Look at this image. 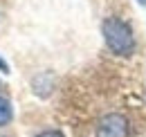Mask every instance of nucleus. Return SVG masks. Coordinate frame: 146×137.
<instances>
[{"label":"nucleus","mask_w":146,"mask_h":137,"mask_svg":"<svg viewBox=\"0 0 146 137\" xmlns=\"http://www.w3.org/2000/svg\"><path fill=\"white\" fill-rule=\"evenodd\" d=\"M38 137H65V135L58 133V130H45V133H40Z\"/></svg>","instance_id":"4"},{"label":"nucleus","mask_w":146,"mask_h":137,"mask_svg":"<svg viewBox=\"0 0 146 137\" xmlns=\"http://www.w3.org/2000/svg\"><path fill=\"white\" fill-rule=\"evenodd\" d=\"M0 70H2V72H9V65H7L2 59H0Z\"/></svg>","instance_id":"5"},{"label":"nucleus","mask_w":146,"mask_h":137,"mask_svg":"<svg viewBox=\"0 0 146 137\" xmlns=\"http://www.w3.org/2000/svg\"><path fill=\"white\" fill-rule=\"evenodd\" d=\"M101 32H104V41L110 50L119 56H130L135 52V36L133 29L126 20L121 18H106L104 25H101Z\"/></svg>","instance_id":"1"},{"label":"nucleus","mask_w":146,"mask_h":137,"mask_svg":"<svg viewBox=\"0 0 146 137\" xmlns=\"http://www.w3.org/2000/svg\"><path fill=\"white\" fill-rule=\"evenodd\" d=\"M128 119L119 112L104 115L97 126V137H128Z\"/></svg>","instance_id":"2"},{"label":"nucleus","mask_w":146,"mask_h":137,"mask_svg":"<svg viewBox=\"0 0 146 137\" xmlns=\"http://www.w3.org/2000/svg\"><path fill=\"white\" fill-rule=\"evenodd\" d=\"M11 117H14V110H11L9 99L0 97V126H7V124L11 121Z\"/></svg>","instance_id":"3"}]
</instances>
